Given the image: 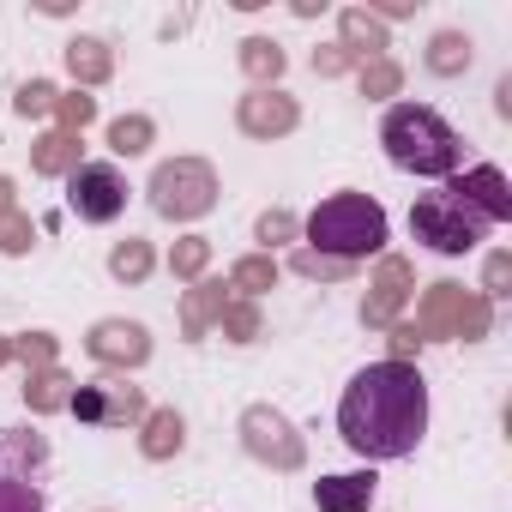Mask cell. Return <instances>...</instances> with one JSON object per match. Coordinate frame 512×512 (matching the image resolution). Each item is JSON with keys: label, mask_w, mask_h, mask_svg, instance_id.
Instances as JSON below:
<instances>
[{"label": "cell", "mask_w": 512, "mask_h": 512, "mask_svg": "<svg viewBox=\"0 0 512 512\" xmlns=\"http://www.w3.org/2000/svg\"><path fill=\"white\" fill-rule=\"evenodd\" d=\"M338 434L368 464L410 458L428 434V380L410 362H368L338 398Z\"/></svg>", "instance_id": "cell-1"}, {"label": "cell", "mask_w": 512, "mask_h": 512, "mask_svg": "<svg viewBox=\"0 0 512 512\" xmlns=\"http://www.w3.org/2000/svg\"><path fill=\"white\" fill-rule=\"evenodd\" d=\"M380 151L392 169H404L416 181H452L464 163V139L434 103H392L380 121Z\"/></svg>", "instance_id": "cell-2"}, {"label": "cell", "mask_w": 512, "mask_h": 512, "mask_svg": "<svg viewBox=\"0 0 512 512\" xmlns=\"http://www.w3.org/2000/svg\"><path fill=\"white\" fill-rule=\"evenodd\" d=\"M494 229H500V223L458 187V175L440 181L434 193H416V205H410V235H416L428 253H446V260H458V253H476Z\"/></svg>", "instance_id": "cell-3"}, {"label": "cell", "mask_w": 512, "mask_h": 512, "mask_svg": "<svg viewBox=\"0 0 512 512\" xmlns=\"http://www.w3.org/2000/svg\"><path fill=\"white\" fill-rule=\"evenodd\" d=\"M308 241L332 260H374L386 247V205L368 193H332L308 211Z\"/></svg>", "instance_id": "cell-4"}, {"label": "cell", "mask_w": 512, "mask_h": 512, "mask_svg": "<svg viewBox=\"0 0 512 512\" xmlns=\"http://www.w3.org/2000/svg\"><path fill=\"white\" fill-rule=\"evenodd\" d=\"M49 434L0 428V512H49Z\"/></svg>", "instance_id": "cell-5"}, {"label": "cell", "mask_w": 512, "mask_h": 512, "mask_svg": "<svg viewBox=\"0 0 512 512\" xmlns=\"http://www.w3.org/2000/svg\"><path fill=\"white\" fill-rule=\"evenodd\" d=\"M67 211L79 223H115L127 211V175L115 163H79L67 175Z\"/></svg>", "instance_id": "cell-6"}, {"label": "cell", "mask_w": 512, "mask_h": 512, "mask_svg": "<svg viewBox=\"0 0 512 512\" xmlns=\"http://www.w3.org/2000/svg\"><path fill=\"white\" fill-rule=\"evenodd\" d=\"M314 506H320V512H368V506H374V470L320 476V482H314Z\"/></svg>", "instance_id": "cell-7"}, {"label": "cell", "mask_w": 512, "mask_h": 512, "mask_svg": "<svg viewBox=\"0 0 512 512\" xmlns=\"http://www.w3.org/2000/svg\"><path fill=\"white\" fill-rule=\"evenodd\" d=\"M458 187H464V193H470V199H476L494 223H506V217H512V187H506V175H500L494 163L464 169V175H458Z\"/></svg>", "instance_id": "cell-8"}]
</instances>
